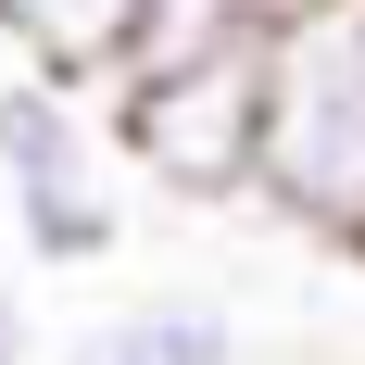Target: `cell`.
Wrapping results in <instances>:
<instances>
[{
  "label": "cell",
  "mask_w": 365,
  "mask_h": 365,
  "mask_svg": "<svg viewBox=\"0 0 365 365\" xmlns=\"http://www.w3.org/2000/svg\"><path fill=\"white\" fill-rule=\"evenodd\" d=\"M252 202L315 252H365V0H315L264 38Z\"/></svg>",
  "instance_id": "obj_1"
},
{
  "label": "cell",
  "mask_w": 365,
  "mask_h": 365,
  "mask_svg": "<svg viewBox=\"0 0 365 365\" xmlns=\"http://www.w3.org/2000/svg\"><path fill=\"white\" fill-rule=\"evenodd\" d=\"M113 139H101V88H63V76H0V202L26 227L38 264H101L126 240L113 215Z\"/></svg>",
  "instance_id": "obj_2"
},
{
  "label": "cell",
  "mask_w": 365,
  "mask_h": 365,
  "mask_svg": "<svg viewBox=\"0 0 365 365\" xmlns=\"http://www.w3.org/2000/svg\"><path fill=\"white\" fill-rule=\"evenodd\" d=\"M252 113H264V51H215L177 76H113L101 139L177 202H252Z\"/></svg>",
  "instance_id": "obj_3"
},
{
  "label": "cell",
  "mask_w": 365,
  "mask_h": 365,
  "mask_svg": "<svg viewBox=\"0 0 365 365\" xmlns=\"http://www.w3.org/2000/svg\"><path fill=\"white\" fill-rule=\"evenodd\" d=\"M139 13H151V0H0V38H13L38 76H63V88H101V76L126 63Z\"/></svg>",
  "instance_id": "obj_4"
},
{
  "label": "cell",
  "mask_w": 365,
  "mask_h": 365,
  "mask_svg": "<svg viewBox=\"0 0 365 365\" xmlns=\"http://www.w3.org/2000/svg\"><path fill=\"white\" fill-rule=\"evenodd\" d=\"M51 365H240V328H227L215 302H139V315L76 328Z\"/></svg>",
  "instance_id": "obj_5"
},
{
  "label": "cell",
  "mask_w": 365,
  "mask_h": 365,
  "mask_svg": "<svg viewBox=\"0 0 365 365\" xmlns=\"http://www.w3.org/2000/svg\"><path fill=\"white\" fill-rule=\"evenodd\" d=\"M0 365H38V315H26L13 277H0Z\"/></svg>",
  "instance_id": "obj_6"
}]
</instances>
